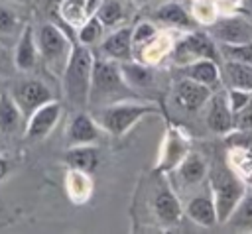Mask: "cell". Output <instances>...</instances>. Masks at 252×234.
<instances>
[{
    "label": "cell",
    "mask_w": 252,
    "mask_h": 234,
    "mask_svg": "<svg viewBox=\"0 0 252 234\" xmlns=\"http://www.w3.org/2000/svg\"><path fill=\"white\" fill-rule=\"evenodd\" d=\"M10 94L16 100V104L20 106V110L26 118L35 108H39L41 104L53 100V94H51L49 87L39 79H22V81H18L12 87Z\"/></svg>",
    "instance_id": "obj_11"
},
{
    "label": "cell",
    "mask_w": 252,
    "mask_h": 234,
    "mask_svg": "<svg viewBox=\"0 0 252 234\" xmlns=\"http://www.w3.org/2000/svg\"><path fill=\"white\" fill-rule=\"evenodd\" d=\"M100 57L112 59V61H126L134 57V43H132V26H120L114 29H108L104 33L102 41L98 43Z\"/></svg>",
    "instance_id": "obj_16"
},
{
    "label": "cell",
    "mask_w": 252,
    "mask_h": 234,
    "mask_svg": "<svg viewBox=\"0 0 252 234\" xmlns=\"http://www.w3.org/2000/svg\"><path fill=\"white\" fill-rule=\"evenodd\" d=\"M104 33H106L104 26H102V24L98 22V18L93 14L91 18H87V20L77 28V41L83 43V45H87V47H96V45L102 41Z\"/></svg>",
    "instance_id": "obj_31"
},
{
    "label": "cell",
    "mask_w": 252,
    "mask_h": 234,
    "mask_svg": "<svg viewBox=\"0 0 252 234\" xmlns=\"http://www.w3.org/2000/svg\"><path fill=\"white\" fill-rule=\"evenodd\" d=\"M183 214L191 222H195L197 226H203V228H215L219 224V216H217V208H215V201H213L209 183L203 185L199 193H195L187 199V203L183 205Z\"/></svg>",
    "instance_id": "obj_14"
},
{
    "label": "cell",
    "mask_w": 252,
    "mask_h": 234,
    "mask_svg": "<svg viewBox=\"0 0 252 234\" xmlns=\"http://www.w3.org/2000/svg\"><path fill=\"white\" fill-rule=\"evenodd\" d=\"M179 73H181V77H189L201 85L211 87L213 90H217L220 87V61L197 59V61H191L187 65H181Z\"/></svg>",
    "instance_id": "obj_21"
},
{
    "label": "cell",
    "mask_w": 252,
    "mask_h": 234,
    "mask_svg": "<svg viewBox=\"0 0 252 234\" xmlns=\"http://www.w3.org/2000/svg\"><path fill=\"white\" fill-rule=\"evenodd\" d=\"M171 177L167 179L169 185L173 187L175 193H185L193 189H201L207 185V175H209V163L201 151L189 149L183 159L169 171Z\"/></svg>",
    "instance_id": "obj_7"
},
{
    "label": "cell",
    "mask_w": 252,
    "mask_h": 234,
    "mask_svg": "<svg viewBox=\"0 0 252 234\" xmlns=\"http://www.w3.org/2000/svg\"><path fill=\"white\" fill-rule=\"evenodd\" d=\"M120 73L126 81V85L134 90V92H142V90H150L156 87V79H158V69L154 65H148L144 61L138 59H126L120 61Z\"/></svg>",
    "instance_id": "obj_18"
},
{
    "label": "cell",
    "mask_w": 252,
    "mask_h": 234,
    "mask_svg": "<svg viewBox=\"0 0 252 234\" xmlns=\"http://www.w3.org/2000/svg\"><path fill=\"white\" fill-rule=\"evenodd\" d=\"M93 189H94V183L91 179V173L69 167V171L65 175V191L75 205L87 203L93 195Z\"/></svg>",
    "instance_id": "obj_27"
},
{
    "label": "cell",
    "mask_w": 252,
    "mask_h": 234,
    "mask_svg": "<svg viewBox=\"0 0 252 234\" xmlns=\"http://www.w3.org/2000/svg\"><path fill=\"white\" fill-rule=\"evenodd\" d=\"M173 43H175V39H173L167 31H158L152 39H148L146 43H142L140 47H136L140 53H136L134 59L144 61V63L156 67V65H159L165 57H169V53H171V49H173ZM136 49H134V51H136Z\"/></svg>",
    "instance_id": "obj_22"
},
{
    "label": "cell",
    "mask_w": 252,
    "mask_h": 234,
    "mask_svg": "<svg viewBox=\"0 0 252 234\" xmlns=\"http://www.w3.org/2000/svg\"><path fill=\"white\" fill-rule=\"evenodd\" d=\"M24 126H26V116L22 114L12 94L0 92V134L12 136L16 132H24Z\"/></svg>",
    "instance_id": "obj_25"
},
{
    "label": "cell",
    "mask_w": 252,
    "mask_h": 234,
    "mask_svg": "<svg viewBox=\"0 0 252 234\" xmlns=\"http://www.w3.org/2000/svg\"><path fill=\"white\" fill-rule=\"evenodd\" d=\"M94 16L98 18V22L104 26L106 31L120 28L128 20L126 2L124 0H100V4L94 10Z\"/></svg>",
    "instance_id": "obj_29"
},
{
    "label": "cell",
    "mask_w": 252,
    "mask_h": 234,
    "mask_svg": "<svg viewBox=\"0 0 252 234\" xmlns=\"http://www.w3.org/2000/svg\"><path fill=\"white\" fill-rule=\"evenodd\" d=\"M158 24L156 22H138L136 26H132V43L134 49L140 47L142 43H146L148 39H152L158 33Z\"/></svg>",
    "instance_id": "obj_35"
},
{
    "label": "cell",
    "mask_w": 252,
    "mask_h": 234,
    "mask_svg": "<svg viewBox=\"0 0 252 234\" xmlns=\"http://www.w3.org/2000/svg\"><path fill=\"white\" fill-rule=\"evenodd\" d=\"M35 41H37L39 59L43 61L45 69L53 77L61 79L73 49V43L67 37L65 29L53 22H43L35 28Z\"/></svg>",
    "instance_id": "obj_5"
},
{
    "label": "cell",
    "mask_w": 252,
    "mask_h": 234,
    "mask_svg": "<svg viewBox=\"0 0 252 234\" xmlns=\"http://www.w3.org/2000/svg\"><path fill=\"white\" fill-rule=\"evenodd\" d=\"M234 12L246 16V18L252 22V0H238V8H236Z\"/></svg>",
    "instance_id": "obj_38"
},
{
    "label": "cell",
    "mask_w": 252,
    "mask_h": 234,
    "mask_svg": "<svg viewBox=\"0 0 252 234\" xmlns=\"http://www.w3.org/2000/svg\"><path fill=\"white\" fill-rule=\"evenodd\" d=\"M93 63H94V53L91 47L83 43H73L69 61L65 65V71L61 75L63 81V94L65 100L83 110L89 104V92H91V77H93Z\"/></svg>",
    "instance_id": "obj_1"
},
{
    "label": "cell",
    "mask_w": 252,
    "mask_h": 234,
    "mask_svg": "<svg viewBox=\"0 0 252 234\" xmlns=\"http://www.w3.org/2000/svg\"><path fill=\"white\" fill-rule=\"evenodd\" d=\"M100 0H59L57 18H61L67 26L79 28L87 18H91Z\"/></svg>",
    "instance_id": "obj_24"
},
{
    "label": "cell",
    "mask_w": 252,
    "mask_h": 234,
    "mask_svg": "<svg viewBox=\"0 0 252 234\" xmlns=\"http://www.w3.org/2000/svg\"><path fill=\"white\" fill-rule=\"evenodd\" d=\"M219 45V53L220 59H234L240 63H246L252 67V41H244V43H217Z\"/></svg>",
    "instance_id": "obj_32"
},
{
    "label": "cell",
    "mask_w": 252,
    "mask_h": 234,
    "mask_svg": "<svg viewBox=\"0 0 252 234\" xmlns=\"http://www.w3.org/2000/svg\"><path fill=\"white\" fill-rule=\"evenodd\" d=\"M220 83L224 88L252 90V67L234 59H220Z\"/></svg>",
    "instance_id": "obj_23"
},
{
    "label": "cell",
    "mask_w": 252,
    "mask_h": 234,
    "mask_svg": "<svg viewBox=\"0 0 252 234\" xmlns=\"http://www.w3.org/2000/svg\"><path fill=\"white\" fill-rule=\"evenodd\" d=\"M187 151H189V140L183 136V132L179 128H167L161 149H159V157L156 163V171L169 173L183 159Z\"/></svg>",
    "instance_id": "obj_17"
},
{
    "label": "cell",
    "mask_w": 252,
    "mask_h": 234,
    "mask_svg": "<svg viewBox=\"0 0 252 234\" xmlns=\"http://www.w3.org/2000/svg\"><path fill=\"white\" fill-rule=\"evenodd\" d=\"M154 22L156 24H163L171 29H181V31H189V29H195L197 28V22L193 20L191 12H187L179 2L175 0H169V2H163L154 14H152Z\"/></svg>",
    "instance_id": "obj_20"
},
{
    "label": "cell",
    "mask_w": 252,
    "mask_h": 234,
    "mask_svg": "<svg viewBox=\"0 0 252 234\" xmlns=\"http://www.w3.org/2000/svg\"><path fill=\"white\" fill-rule=\"evenodd\" d=\"M100 161V151L94 144H87V146H71L65 151V163L71 169H79V171H87L93 173L98 167Z\"/></svg>",
    "instance_id": "obj_26"
},
{
    "label": "cell",
    "mask_w": 252,
    "mask_h": 234,
    "mask_svg": "<svg viewBox=\"0 0 252 234\" xmlns=\"http://www.w3.org/2000/svg\"><path fill=\"white\" fill-rule=\"evenodd\" d=\"M205 29L217 43L232 45L252 41V22L238 12L219 14L209 26H205Z\"/></svg>",
    "instance_id": "obj_8"
},
{
    "label": "cell",
    "mask_w": 252,
    "mask_h": 234,
    "mask_svg": "<svg viewBox=\"0 0 252 234\" xmlns=\"http://www.w3.org/2000/svg\"><path fill=\"white\" fill-rule=\"evenodd\" d=\"M191 16L197 24L209 26L219 16V8H217L215 0H195L193 8H191Z\"/></svg>",
    "instance_id": "obj_34"
},
{
    "label": "cell",
    "mask_w": 252,
    "mask_h": 234,
    "mask_svg": "<svg viewBox=\"0 0 252 234\" xmlns=\"http://www.w3.org/2000/svg\"><path fill=\"white\" fill-rule=\"evenodd\" d=\"M63 114V104L59 100H49L45 104H41L39 108H35L28 118H26V126H24V138L28 142H41L45 140L55 126L59 124Z\"/></svg>",
    "instance_id": "obj_9"
},
{
    "label": "cell",
    "mask_w": 252,
    "mask_h": 234,
    "mask_svg": "<svg viewBox=\"0 0 252 234\" xmlns=\"http://www.w3.org/2000/svg\"><path fill=\"white\" fill-rule=\"evenodd\" d=\"M154 112H158V106L152 102L124 98V100H116V102L94 108L93 116L102 132H106L114 138H120V136L128 134L144 116L154 114Z\"/></svg>",
    "instance_id": "obj_3"
},
{
    "label": "cell",
    "mask_w": 252,
    "mask_h": 234,
    "mask_svg": "<svg viewBox=\"0 0 252 234\" xmlns=\"http://www.w3.org/2000/svg\"><path fill=\"white\" fill-rule=\"evenodd\" d=\"M169 57H171L173 65H177V67L187 65L191 61H197V59L220 61V53H219L217 41L209 35L207 29H197V28L189 29L185 35L175 39Z\"/></svg>",
    "instance_id": "obj_6"
},
{
    "label": "cell",
    "mask_w": 252,
    "mask_h": 234,
    "mask_svg": "<svg viewBox=\"0 0 252 234\" xmlns=\"http://www.w3.org/2000/svg\"><path fill=\"white\" fill-rule=\"evenodd\" d=\"M8 169H10V163H8V159L4 157V155H0V181L8 175Z\"/></svg>",
    "instance_id": "obj_39"
},
{
    "label": "cell",
    "mask_w": 252,
    "mask_h": 234,
    "mask_svg": "<svg viewBox=\"0 0 252 234\" xmlns=\"http://www.w3.org/2000/svg\"><path fill=\"white\" fill-rule=\"evenodd\" d=\"M124 98H136V92L126 85L120 73L118 61H112L106 57H94L89 104L98 108V106L124 100Z\"/></svg>",
    "instance_id": "obj_2"
},
{
    "label": "cell",
    "mask_w": 252,
    "mask_h": 234,
    "mask_svg": "<svg viewBox=\"0 0 252 234\" xmlns=\"http://www.w3.org/2000/svg\"><path fill=\"white\" fill-rule=\"evenodd\" d=\"M37 61H39V51L35 41V28L26 24L14 47V67L22 73H30L37 65Z\"/></svg>",
    "instance_id": "obj_19"
},
{
    "label": "cell",
    "mask_w": 252,
    "mask_h": 234,
    "mask_svg": "<svg viewBox=\"0 0 252 234\" xmlns=\"http://www.w3.org/2000/svg\"><path fill=\"white\" fill-rule=\"evenodd\" d=\"M2 51H4V49H2V45H0V55H2Z\"/></svg>",
    "instance_id": "obj_41"
},
{
    "label": "cell",
    "mask_w": 252,
    "mask_h": 234,
    "mask_svg": "<svg viewBox=\"0 0 252 234\" xmlns=\"http://www.w3.org/2000/svg\"><path fill=\"white\" fill-rule=\"evenodd\" d=\"M26 24L22 22V18L8 6H0V35H14L18 37L22 28Z\"/></svg>",
    "instance_id": "obj_33"
},
{
    "label": "cell",
    "mask_w": 252,
    "mask_h": 234,
    "mask_svg": "<svg viewBox=\"0 0 252 234\" xmlns=\"http://www.w3.org/2000/svg\"><path fill=\"white\" fill-rule=\"evenodd\" d=\"M224 226L236 232H252V185L246 187L242 199L224 220Z\"/></svg>",
    "instance_id": "obj_28"
},
{
    "label": "cell",
    "mask_w": 252,
    "mask_h": 234,
    "mask_svg": "<svg viewBox=\"0 0 252 234\" xmlns=\"http://www.w3.org/2000/svg\"><path fill=\"white\" fill-rule=\"evenodd\" d=\"M134 6H144V4H150V2H154V0H130Z\"/></svg>",
    "instance_id": "obj_40"
},
{
    "label": "cell",
    "mask_w": 252,
    "mask_h": 234,
    "mask_svg": "<svg viewBox=\"0 0 252 234\" xmlns=\"http://www.w3.org/2000/svg\"><path fill=\"white\" fill-rule=\"evenodd\" d=\"M226 163L246 183V187L252 185V149L240 146H228Z\"/></svg>",
    "instance_id": "obj_30"
},
{
    "label": "cell",
    "mask_w": 252,
    "mask_h": 234,
    "mask_svg": "<svg viewBox=\"0 0 252 234\" xmlns=\"http://www.w3.org/2000/svg\"><path fill=\"white\" fill-rule=\"evenodd\" d=\"M100 126L96 124L94 116L79 110L71 116L67 130H65V144L67 147L71 146H87V144H96L100 140Z\"/></svg>",
    "instance_id": "obj_15"
},
{
    "label": "cell",
    "mask_w": 252,
    "mask_h": 234,
    "mask_svg": "<svg viewBox=\"0 0 252 234\" xmlns=\"http://www.w3.org/2000/svg\"><path fill=\"white\" fill-rule=\"evenodd\" d=\"M207 183H209V189L215 201L219 224H224V220L230 216V212L242 199L246 191V183L228 167L226 161H215L209 167Z\"/></svg>",
    "instance_id": "obj_4"
},
{
    "label": "cell",
    "mask_w": 252,
    "mask_h": 234,
    "mask_svg": "<svg viewBox=\"0 0 252 234\" xmlns=\"http://www.w3.org/2000/svg\"><path fill=\"white\" fill-rule=\"evenodd\" d=\"M152 210L163 226H177L181 222L183 205L167 179H161L159 185L156 187L154 199H152Z\"/></svg>",
    "instance_id": "obj_10"
},
{
    "label": "cell",
    "mask_w": 252,
    "mask_h": 234,
    "mask_svg": "<svg viewBox=\"0 0 252 234\" xmlns=\"http://www.w3.org/2000/svg\"><path fill=\"white\" fill-rule=\"evenodd\" d=\"M205 122L207 128L215 134L226 136L228 132L234 130V114L228 106V98L224 90H213L205 104Z\"/></svg>",
    "instance_id": "obj_13"
},
{
    "label": "cell",
    "mask_w": 252,
    "mask_h": 234,
    "mask_svg": "<svg viewBox=\"0 0 252 234\" xmlns=\"http://www.w3.org/2000/svg\"><path fill=\"white\" fill-rule=\"evenodd\" d=\"M226 98H228V106L232 110V114H236L240 108H244L250 98H252V90H242V88H224Z\"/></svg>",
    "instance_id": "obj_36"
},
{
    "label": "cell",
    "mask_w": 252,
    "mask_h": 234,
    "mask_svg": "<svg viewBox=\"0 0 252 234\" xmlns=\"http://www.w3.org/2000/svg\"><path fill=\"white\" fill-rule=\"evenodd\" d=\"M234 130H252V98L234 114Z\"/></svg>",
    "instance_id": "obj_37"
},
{
    "label": "cell",
    "mask_w": 252,
    "mask_h": 234,
    "mask_svg": "<svg viewBox=\"0 0 252 234\" xmlns=\"http://www.w3.org/2000/svg\"><path fill=\"white\" fill-rule=\"evenodd\" d=\"M213 94V88L207 85H201L189 77H181L171 87V98L173 102L185 110V112H199L205 108L209 96Z\"/></svg>",
    "instance_id": "obj_12"
}]
</instances>
